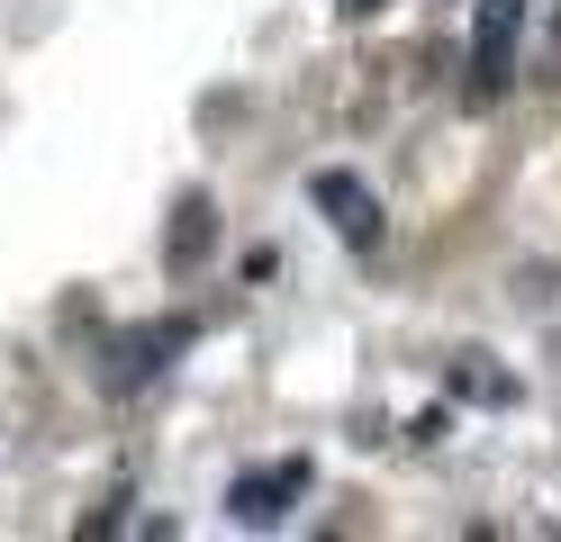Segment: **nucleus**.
I'll return each mask as SVG.
<instances>
[{"instance_id":"6","label":"nucleus","mask_w":561,"mask_h":542,"mask_svg":"<svg viewBox=\"0 0 561 542\" xmlns=\"http://www.w3.org/2000/svg\"><path fill=\"white\" fill-rule=\"evenodd\" d=\"M199 253H208V199L191 191L182 217H172V263H199Z\"/></svg>"},{"instance_id":"5","label":"nucleus","mask_w":561,"mask_h":542,"mask_svg":"<svg viewBox=\"0 0 561 542\" xmlns=\"http://www.w3.org/2000/svg\"><path fill=\"white\" fill-rule=\"evenodd\" d=\"M444 380L462 389V397H480V407H507V397H516L507 371H489V353H453V361H444Z\"/></svg>"},{"instance_id":"7","label":"nucleus","mask_w":561,"mask_h":542,"mask_svg":"<svg viewBox=\"0 0 561 542\" xmlns=\"http://www.w3.org/2000/svg\"><path fill=\"white\" fill-rule=\"evenodd\" d=\"M371 10H390V0H344V19H371Z\"/></svg>"},{"instance_id":"2","label":"nucleus","mask_w":561,"mask_h":542,"mask_svg":"<svg viewBox=\"0 0 561 542\" xmlns=\"http://www.w3.org/2000/svg\"><path fill=\"white\" fill-rule=\"evenodd\" d=\"M525 46V0H480V27H471V100H499L507 72Z\"/></svg>"},{"instance_id":"1","label":"nucleus","mask_w":561,"mask_h":542,"mask_svg":"<svg viewBox=\"0 0 561 542\" xmlns=\"http://www.w3.org/2000/svg\"><path fill=\"white\" fill-rule=\"evenodd\" d=\"M191 335H199L191 316H163V325H127V335L110 344V389H118V397H136L146 380H163V371H172V353H191Z\"/></svg>"},{"instance_id":"4","label":"nucleus","mask_w":561,"mask_h":542,"mask_svg":"<svg viewBox=\"0 0 561 542\" xmlns=\"http://www.w3.org/2000/svg\"><path fill=\"white\" fill-rule=\"evenodd\" d=\"M308 199L327 208V227L354 244V253H371V244H380V199L363 191L354 172H318V181H308Z\"/></svg>"},{"instance_id":"3","label":"nucleus","mask_w":561,"mask_h":542,"mask_svg":"<svg viewBox=\"0 0 561 542\" xmlns=\"http://www.w3.org/2000/svg\"><path fill=\"white\" fill-rule=\"evenodd\" d=\"M308 497V461H263V470H244V480H227V516L236 524H280L290 506Z\"/></svg>"}]
</instances>
